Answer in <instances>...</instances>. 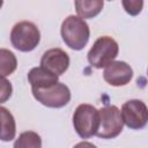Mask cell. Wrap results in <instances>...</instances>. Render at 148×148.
Masks as SVG:
<instances>
[{
  "label": "cell",
  "mask_w": 148,
  "mask_h": 148,
  "mask_svg": "<svg viewBox=\"0 0 148 148\" xmlns=\"http://www.w3.org/2000/svg\"><path fill=\"white\" fill-rule=\"evenodd\" d=\"M15 148H27V147H32V148H40L42 147V140L40 136L32 131L23 132L18 135V139L14 143Z\"/></svg>",
  "instance_id": "cell-14"
},
{
  "label": "cell",
  "mask_w": 148,
  "mask_h": 148,
  "mask_svg": "<svg viewBox=\"0 0 148 148\" xmlns=\"http://www.w3.org/2000/svg\"><path fill=\"white\" fill-rule=\"evenodd\" d=\"M103 77L110 86H126L133 77V69L125 61H111L104 68Z\"/></svg>",
  "instance_id": "cell-8"
},
{
  "label": "cell",
  "mask_w": 148,
  "mask_h": 148,
  "mask_svg": "<svg viewBox=\"0 0 148 148\" xmlns=\"http://www.w3.org/2000/svg\"><path fill=\"white\" fill-rule=\"evenodd\" d=\"M103 7V0H75V10L82 18H92L97 16Z\"/></svg>",
  "instance_id": "cell-11"
},
{
  "label": "cell",
  "mask_w": 148,
  "mask_h": 148,
  "mask_svg": "<svg viewBox=\"0 0 148 148\" xmlns=\"http://www.w3.org/2000/svg\"><path fill=\"white\" fill-rule=\"evenodd\" d=\"M31 91L35 99L47 108H62L71 101L69 88L59 81L44 88H31Z\"/></svg>",
  "instance_id": "cell-5"
},
{
  "label": "cell",
  "mask_w": 148,
  "mask_h": 148,
  "mask_svg": "<svg viewBox=\"0 0 148 148\" xmlns=\"http://www.w3.org/2000/svg\"><path fill=\"white\" fill-rule=\"evenodd\" d=\"M119 52L118 43L109 36H102L95 40L91 49L88 52L89 64L99 69L106 67L111 61L116 59Z\"/></svg>",
  "instance_id": "cell-3"
},
{
  "label": "cell",
  "mask_w": 148,
  "mask_h": 148,
  "mask_svg": "<svg viewBox=\"0 0 148 148\" xmlns=\"http://www.w3.org/2000/svg\"><path fill=\"white\" fill-rule=\"evenodd\" d=\"M124 124L131 130H141L148 123V108L140 99H130L121 106Z\"/></svg>",
  "instance_id": "cell-7"
},
{
  "label": "cell",
  "mask_w": 148,
  "mask_h": 148,
  "mask_svg": "<svg viewBox=\"0 0 148 148\" xmlns=\"http://www.w3.org/2000/svg\"><path fill=\"white\" fill-rule=\"evenodd\" d=\"M0 74L2 77L10 75L17 67V60L15 54L6 49L0 50Z\"/></svg>",
  "instance_id": "cell-13"
},
{
  "label": "cell",
  "mask_w": 148,
  "mask_h": 148,
  "mask_svg": "<svg viewBox=\"0 0 148 148\" xmlns=\"http://www.w3.org/2000/svg\"><path fill=\"white\" fill-rule=\"evenodd\" d=\"M40 40V32L35 23L22 21L16 23L10 31L12 45L21 52L32 51Z\"/></svg>",
  "instance_id": "cell-4"
},
{
  "label": "cell",
  "mask_w": 148,
  "mask_h": 148,
  "mask_svg": "<svg viewBox=\"0 0 148 148\" xmlns=\"http://www.w3.org/2000/svg\"><path fill=\"white\" fill-rule=\"evenodd\" d=\"M28 81L31 84V88H44L58 82L59 76L39 66L30 69L28 73Z\"/></svg>",
  "instance_id": "cell-10"
},
{
  "label": "cell",
  "mask_w": 148,
  "mask_h": 148,
  "mask_svg": "<svg viewBox=\"0 0 148 148\" xmlns=\"http://www.w3.org/2000/svg\"><path fill=\"white\" fill-rule=\"evenodd\" d=\"M0 114H1V140L2 141H10L15 138L16 133V126H15V119L13 114L3 106L0 108Z\"/></svg>",
  "instance_id": "cell-12"
},
{
  "label": "cell",
  "mask_w": 148,
  "mask_h": 148,
  "mask_svg": "<svg viewBox=\"0 0 148 148\" xmlns=\"http://www.w3.org/2000/svg\"><path fill=\"white\" fill-rule=\"evenodd\" d=\"M60 32L65 44L75 51L82 50L90 37V30L87 22L82 17L75 15H69L62 21Z\"/></svg>",
  "instance_id": "cell-1"
},
{
  "label": "cell",
  "mask_w": 148,
  "mask_h": 148,
  "mask_svg": "<svg viewBox=\"0 0 148 148\" xmlns=\"http://www.w3.org/2000/svg\"><path fill=\"white\" fill-rule=\"evenodd\" d=\"M40 66L60 76L67 71L69 66V57L64 50L59 47L50 49L42 56Z\"/></svg>",
  "instance_id": "cell-9"
},
{
  "label": "cell",
  "mask_w": 148,
  "mask_h": 148,
  "mask_svg": "<svg viewBox=\"0 0 148 148\" xmlns=\"http://www.w3.org/2000/svg\"><path fill=\"white\" fill-rule=\"evenodd\" d=\"M123 8L131 16H136L143 8V0H121Z\"/></svg>",
  "instance_id": "cell-15"
},
{
  "label": "cell",
  "mask_w": 148,
  "mask_h": 148,
  "mask_svg": "<svg viewBox=\"0 0 148 148\" xmlns=\"http://www.w3.org/2000/svg\"><path fill=\"white\" fill-rule=\"evenodd\" d=\"M99 111V127L96 135L102 139L118 136L124 127L121 111L116 105H105Z\"/></svg>",
  "instance_id": "cell-6"
},
{
  "label": "cell",
  "mask_w": 148,
  "mask_h": 148,
  "mask_svg": "<svg viewBox=\"0 0 148 148\" xmlns=\"http://www.w3.org/2000/svg\"><path fill=\"white\" fill-rule=\"evenodd\" d=\"M73 125L75 132L82 139L96 135L99 127V111L90 104H80L74 111Z\"/></svg>",
  "instance_id": "cell-2"
},
{
  "label": "cell",
  "mask_w": 148,
  "mask_h": 148,
  "mask_svg": "<svg viewBox=\"0 0 148 148\" xmlns=\"http://www.w3.org/2000/svg\"><path fill=\"white\" fill-rule=\"evenodd\" d=\"M109 1H112V0H109Z\"/></svg>",
  "instance_id": "cell-17"
},
{
  "label": "cell",
  "mask_w": 148,
  "mask_h": 148,
  "mask_svg": "<svg viewBox=\"0 0 148 148\" xmlns=\"http://www.w3.org/2000/svg\"><path fill=\"white\" fill-rule=\"evenodd\" d=\"M12 95V84L6 80V77H2L1 81V103L6 102L7 98H9Z\"/></svg>",
  "instance_id": "cell-16"
},
{
  "label": "cell",
  "mask_w": 148,
  "mask_h": 148,
  "mask_svg": "<svg viewBox=\"0 0 148 148\" xmlns=\"http://www.w3.org/2000/svg\"><path fill=\"white\" fill-rule=\"evenodd\" d=\"M147 74H148V71H147Z\"/></svg>",
  "instance_id": "cell-18"
}]
</instances>
